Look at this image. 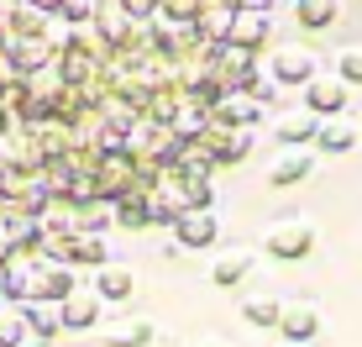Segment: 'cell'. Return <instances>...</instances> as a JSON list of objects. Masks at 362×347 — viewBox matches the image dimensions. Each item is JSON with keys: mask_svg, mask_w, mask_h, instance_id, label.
Segmentation results:
<instances>
[{"mask_svg": "<svg viewBox=\"0 0 362 347\" xmlns=\"http://www.w3.org/2000/svg\"><path fill=\"white\" fill-rule=\"evenodd\" d=\"M16 311H21V321H27L32 337H47V342L64 337V326H58V305H53V300H27V305H16Z\"/></svg>", "mask_w": 362, "mask_h": 347, "instance_id": "15", "label": "cell"}, {"mask_svg": "<svg viewBox=\"0 0 362 347\" xmlns=\"http://www.w3.org/2000/svg\"><path fill=\"white\" fill-rule=\"evenodd\" d=\"M21 337H27V321H21V311L11 305L6 316H0V347H16Z\"/></svg>", "mask_w": 362, "mask_h": 347, "instance_id": "22", "label": "cell"}, {"mask_svg": "<svg viewBox=\"0 0 362 347\" xmlns=\"http://www.w3.org/2000/svg\"><path fill=\"white\" fill-rule=\"evenodd\" d=\"M263 253L279 258V263H305L315 253V227L310 221H273L263 232Z\"/></svg>", "mask_w": 362, "mask_h": 347, "instance_id": "1", "label": "cell"}, {"mask_svg": "<svg viewBox=\"0 0 362 347\" xmlns=\"http://www.w3.org/2000/svg\"><path fill=\"white\" fill-rule=\"evenodd\" d=\"M310 174H315V153H310V147H289V153L268 169V184L273 190H289V184H305Z\"/></svg>", "mask_w": 362, "mask_h": 347, "instance_id": "11", "label": "cell"}, {"mask_svg": "<svg viewBox=\"0 0 362 347\" xmlns=\"http://www.w3.org/2000/svg\"><path fill=\"white\" fill-rule=\"evenodd\" d=\"M315 127H320V116H310V110H294V116H284L273 132H279L284 147H310V142H315Z\"/></svg>", "mask_w": 362, "mask_h": 347, "instance_id": "17", "label": "cell"}, {"mask_svg": "<svg viewBox=\"0 0 362 347\" xmlns=\"http://www.w3.org/2000/svg\"><path fill=\"white\" fill-rule=\"evenodd\" d=\"M199 6H205V0H158V11H163V16H173V21H194Z\"/></svg>", "mask_w": 362, "mask_h": 347, "instance_id": "25", "label": "cell"}, {"mask_svg": "<svg viewBox=\"0 0 362 347\" xmlns=\"http://www.w3.org/2000/svg\"><path fill=\"white\" fill-rule=\"evenodd\" d=\"M221 242V216L216 210H179L173 216V247H216Z\"/></svg>", "mask_w": 362, "mask_h": 347, "instance_id": "3", "label": "cell"}, {"mask_svg": "<svg viewBox=\"0 0 362 347\" xmlns=\"http://www.w3.org/2000/svg\"><path fill=\"white\" fill-rule=\"evenodd\" d=\"M320 64H315V53H305V47H279V53L268 58V79L273 84H305V79H315Z\"/></svg>", "mask_w": 362, "mask_h": 347, "instance_id": "7", "label": "cell"}, {"mask_svg": "<svg viewBox=\"0 0 362 347\" xmlns=\"http://www.w3.org/2000/svg\"><path fill=\"white\" fill-rule=\"evenodd\" d=\"M362 132L352 127V121H341V116H320V127H315V147L320 153H352Z\"/></svg>", "mask_w": 362, "mask_h": 347, "instance_id": "12", "label": "cell"}, {"mask_svg": "<svg viewBox=\"0 0 362 347\" xmlns=\"http://www.w3.org/2000/svg\"><path fill=\"white\" fill-rule=\"evenodd\" d=\"M336 79H346V84H362V47H346V53L336 58Z\"/></svg>", "mask_w": 362, "mask_h": 347, "instance_id": "23", "label": "cell"}, {"mask_svg": "<svg viewBox=\"0 0 362 347\" xmlns=\"http://www.w3.org/2000/svg\"><path fill=\"white\" fill-rule=\"evenodd\" d=\"M27 6H37V11H58V0H27Z\"/></svg>", "mask_w": 362, "mask_h": 347, "instance_id": "29", "label": "cell"}, {"mask_svg": "<svg viewBox=\"0 0 362 347\" xmlns=\"http://www.w3.org/2000/svg\"><path fill=\"white\" fill-rule=\"evenodd\" d=\"M273 331H279V337L289 342V347H310V342L320 337V311H315L310 300L284 305V311H279V326H273Z\"/></svg>", "mask_w": 362, "mask_h": 347, "instance_id": "6", "label": "cell"}, {"mask_svg": "<svg viewBox=\"0 0 362 347\" xmlns=\"http://www.w3.org/2000/svg\"><path fill=\"white\" fill-rule=\"evenodd\" d=\"M236 11H263V16H268V11H273V0H236Z\"/></svg>", "mask_w": 362, "mask_h": 347, "instance_id": "27", "label": "cell"}, {"mask_svg": "<svg viewBox=\"0 0 362 347\" xmlns=\"http://www.w3.org/2000/svg\"><path fill=\"white\" fill-rule=\"evenodd\" d=\"M95 295L105 305H121L136 295V268H121V263H100L95 268Z\"/></svg>", "mask_w": 362, "mask_h": 347, "instance_id": "9", "label": "cell"}, {"mask_svg": "<svg viewBox=\"0 0 362 347\" xmlns=\"http://www.w3.org/2000/svg\"><path fill=\"white\" fill-rule=\"evenodd\" d=\"M100 11V0H58V16H69V21H90Z\"/></svg>", "mask_w": 362, "mask_h": 347, "instance_id": "24", "label": "cell"}, {"mask_svg": "<svg viewBox=\"0 0 362 347\" xmlns=\"http://www.w3.org/2000/svg\"><path fill=\"white\" fill-rule=\"evenodd\" d=\"M100 316H105V300H100L95 290H79V284H74L64 300H58V326L64 331H95Z\"/></svg>", "mask_w": 362, "mask_h": 347, "instance_id": "2", "label": "cell"}, {"mask_svg": "<svg viewBox=\"0 0 362 347\" xmlns=\"http://www.w3.org/2000/svg\"><path fill=\"white\" fill-rule=\"evenodd\" d=\"M110 216H116V227H153V210H147V190H127L121 195V205L110 210Z\"/></svg>", "mask_w": 362, "mask_h": 347, "instance_id": "18", "label": "cell"}, {"mask_svg": "<svg viewBox=\"0 0 362 347\" xmlns=\"http://www.w3.org/2000/svg\"><path fill=\"white\" fill-rule=\"evenodd\" d=\"M69 263H84V268L110 263V247H105V237H95V232H74V237H69Z\"/></svg>", "mask_w": 362, "mask_h": 347, "instance_id": "16", "label": "cell"}, {"mask_svg": "<svg viewBox=\"0 0 362 347\" xmlns=\"http://www.w3.org/2000/svg\"><path fill=\"white\" fill-rule=\"evenodd\" d=\"M252 268H257V253H252V247H231V253H221L216 263H210V284H216V290H236Z\"/></svg>", "mask_w": 362, "mask_h": 347, "instance_id": "8", "label": "cell"}, {"mask_svg": "<svg viewBox=\"0 0 362 347\" xmlns=\"http://www.w3.org/2000/svg\"><path fill=\"white\" fill-rule=\"evenodd\" d=\"M346 95H352V84L336 79V74L305 79V110L310 116H346Z\"/></svg>", "mask_w": 362, "mask_h": 347, "instance_id": "4", "label": "cell"}, {"mask_svg": "<svg viewBox=\"0 0 362 347\" xmlns=\"http://www.w3.org/2000/svg\"><path fill=\"white\" fill-rule=\"evenodd\" d=\"M252 121H263V106L252 95H221L216 101V127H252Z\"/></svg>", "mask_w": 362, "mask_h": 347, "instance_id": "14", "label": "cell"}, {"mask_svg": "<svg viewBox=\"0 0 362 347\" xmlns=\"http://www.w3.org/2000/svg\"><path fill=\"white\" fill-rule=\"evenodd\" d=\"M16 347H53V342H47V337H32V331H27V337H21Z\"/></svg>", "mask_w": 362, "mask_h": 347, "instance_id": "28", "label": "cell"}, {"mask_svg": "<svg viewBox=\"0 0 362 347\" xmlns=\"http://www.w3.org/2000/svg\"><path fill=\"white\" fill-rule=\"evenodd\" d=\"M221 32H226V42L236 47V53H257V47L273 37V21L263 16V11H231Z\"/></svg>", "mask_w": 362, "mask_h": 347, "instance_id": "5", "label": "cell"}, {"mask_svg": "<svg viewBox=\"0 0 362 347\" xmlns=\"http://www.w3.org/2000/svg\"><path fill=\"white\" fill-rule=\"evenodd\" d=\"M153 347H158V342H153ZM163 347H173V342H163Z\"/></svg>", "mask_w": 362, "mask_h": 347, "instance_id": "31", "label": "cell"}, {"mask_svg": "<svg viewBox=\"0 0 362 347\" xmlns=\"http://www.w3.org/2000/svg\"><path fill=\"white\" fill-rule=\"evenodd\" d=\"M0 53L11 58L16 74H37L47 58H53V47H47V37H11V42H0Z\"/></svg>", "mask_w": 362, "mask_h": 347, "instance_id": "10", "label": "cell"}, {"mask_svg": "<svg viewBox=\"0 0 362 347\" xmlns=\"http://www.w3.org/2000/svg\"><path fill=\"white\" fill-rule=\"evenodd\" d=\"M279 311H284V305L273 300V295H247V300H242V316L252 321L257 331H273V326H279Z\"/></svg>", "mask_w": 362, "mask_h": 347, "instance_id": "21", "label": "cell"}, {"mask_svg": "<svg viewBox=\"0 0 362 347\" xmlns=\"http://www.w3.org/2000/svg\"><path fill=\"white\" fill-rule=\"evenodd\" d=\"M294 16H299V27L320 32V27H331V21L341 16V0H299V6H294Z\"/></svg>", "mask_w": 362, "mask_h": 347, "instance_id": "19", "label": "cell"}, {"mask_svg": "<svg viewBox=\"0 0 362 347\" xmlns=\"http://www.w3.org/2000/svg\"><path fill=\"white\" fill-rule=\"evenodd\" d=\"M121 11H127V16L136 21V16H153V11H158V0H121Z\"/></svg>", "mask_w": 362, "mask_h": 347, "instance_id": "26", "label": "cell"}, {"mask_svg": "<svg viewBox=\"0 0 362 347\" xmlns=\"http://www.w3.org/2000/svg\"><path fill=\"white\" fill-rule=\"evenodd\" d=\"M205 347H221V342H205Z\"/></svg>", "mask_w": 362, "mask_h": 347, "instance_id": "30", "label": "cell"}, {"mask_svg": "<svg viewBox=\"0 0 362 347\" xmlns=\"http://www.w3.org/2000/svg\"><path fill=\"white\" fill-rule=\"evenodd\" d=\"M158 342V326L153 321H127V326L105 331V347H153Z\"/></svg>", "mask_w": 362, "mask_h": 347, "instance_id": "20", "label": "cell"}, {"mask_svg": "<svg viewBox=\"0 0 362 347\" xmlns=\"http://www.w3.org/2000/svg\"><path fill=\"white\" fill-rule=\"evenodd\" d=\"M0 295H6V305H27L32 300V263L27 258L0 263Z\"/></svg>", "mask_w": 362, "mask_h": 347, "instance_id": "13", "label": "cell"}]
</instances>
